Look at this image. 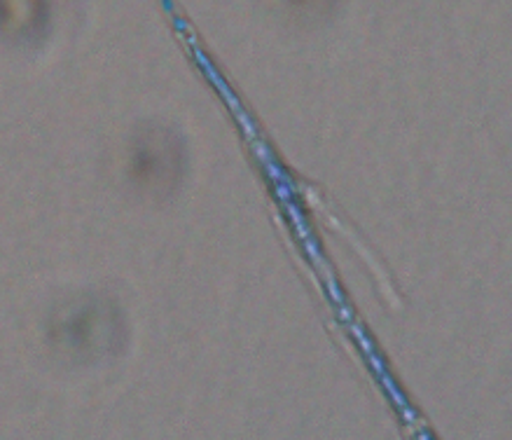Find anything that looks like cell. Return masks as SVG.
<instances>
[{"instance_id": "obj_1", "label": "cell", "mask_w": 512, "mask_h": 440, "mask_svg": "<svg viewBox=\"0 0 512 440\" xmlns=\"http://www.w3.org/2000/svg\"><path fill=\"white\" fill-rule=\"evenodd\" d=\"M43 10V0H0V26L15 31L33 29Z\"/></svg>"}, {"instance_id": "obj_2", "label": "cell", "mask_w": 512, "mask_h": 440, "mask_svg": "<svg viewBox=\"0 0 512 440\" xmlns=\"http://www.w3.org/2000/svg\"><path fill=\"white\" fill-rule=\"evenodd\" d=\"M286 3L290 5L293 10H300V12H316L328 8V5L332 3V0H286Z\"/></svg>"}]
</instances>
